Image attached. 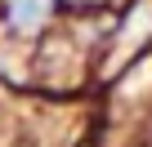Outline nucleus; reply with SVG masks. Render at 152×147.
I'll list each match as a JSON object with an SVG mask.
<instances>
[{"instance_id": "f257e3e1", "label": "nucleus", "mask_w": 152, "mask_h": 147, "mask_svg": "<svg viewBox=\"0 0 152 147\" xmlns=\"http://www.w3.org/2000/svg\"><path fill=\"white\" fill-rule=\"evenodd\" d=\"M49 14H54V0H9V22L23 27V31L40 27Z\"/></svg>"}]
</instances>
